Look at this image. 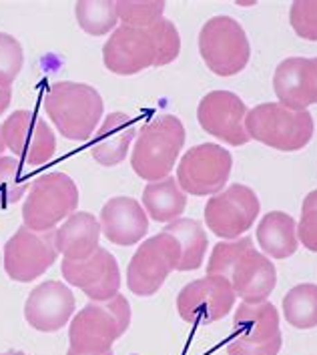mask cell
<instances>
[{"label": "cell", "mask_w": 317, "mask_h": 355, "mask_svg": "<svg viewBox=\"0 0 317 355\" xmlns=\"http://www.w3.org/2000/svg\"><path fill=\"white\" fill-rule=\"evenodd\" d=\"M181 53V37L167 19L147 28L119 26L103 46L105 67L114 75H137L151 67H165Z\"/></svg>", "instance_id": "6da1fadb"}, {"label": "cell", "mask_w": 317, "mask_h": 355, "mask_svg": "<svg viewBox=\"0 0 317 355\" xmlns=\"http://www.w3.org/2000/svg\"><path fill=\"white\" fill-rule=\"evenodd\" d=\"M207 275L225 277L243 303L267 301L277 285L275 265L253 247L251 237L215 245L207 263Z\"/></svg>", "instance_id": "7a4b0ae2"}, {"label": "cell", "mask_w": 317, "mask_h": 355, "mask_svg": "<svg viewBox=\"0 0 317 355\" xmlns=\"http://www.w3.org/2000/svg\"><path fill=\"white\" fill-rule=\"evenodd\" d=\"M131 325V305L117 293L109 301H91L69 327L71 352L78 355H111L112 343Z\"/></svg>", "instance_id": "3957f363"}, {"label": "cell", "mask_w": 317, "mask_h": 355, "mask_svg": "<svg viewBox=\"0 0 317 355\" xmlns=\"http://www.w3.org/2000/svg\"><path fill=\"white\" fill-rule=\"evenodd\" d=\"M44 111L65 139L85 143L98 127L103 98L89 85L60 80L44 96Z\"/></svg>", "instance_id": "277c9868"}, {"label": "cell", "mask_w": 317, "mask_h": 355, "mask_svg": "<svg viewBox=\"0 0 317 355\" xmlns=\"http://www.w3.org/2000/svg\"><path fill=\"white\" fill-rule=\"evenodd\" d=\"M183 145L185 127L177 116L165 114L153 119L139 132L137 143L132 147V171L149 183L165 179L169 177L171 168L175 167Z\"/></svg>", "instance_id": "5b68a950"}, {"label": "cell", "mask_w": 317, "mask_h": 355, "mask_svg": "<svg viewBox=\"0 0 317 355\" xmlns=\"http://www.w3.org/2000/svg\"><path fill=\"white\" fill-rule=\"evenodd\" d=\"M249 139L277 150L303 149L314 137V116L307 111H289L280 103H263L245 114Z\"/></svg>", "instance_id": "8992f818"}, {"label": "cell", "mask_w": 317, "mask_h": 355, "mask_svg": "<svg viewBox=\"0 0 317 355\" xmlns=\"http://www.w3.org/2000/svg\"><path fill=\"white\" fill-rule=\"evenodd\" d=\"M78 189L67 173H46L33 181L22 207L24 227L46 233L55 231L62 219L76 213Z\"/></svg>", "instance_id": "52a82bcc"}, {"label": "cell", "mask_w": 317, "mask_h": 355, "mask_svg": "<svg viewBox=\"0 0 317 355\" xmlns=\"http://www.w3.org/2000/svg\"><path fill=\"white\" fill-rule=\"evenodd\" d=\"M199 53L211 73L233 76L249 62L251 46L243 26L231 17L207 20L199 33Z\"/></svg>", "instance_id": "ba28073f"}, {"label": "cell", "mask_w": 317, "mask_h": 355, "mask_svg": "<svg viewBox=\"0 0 317 355\" xmlns=\"http://www.w3.org/2000/svg\"><path fill=\"white\" fill-rule=\"evenodd\" d=\"M179 263L181 245L171 233L161 231L159 235L141 243V247L135 251L127 269L129 289L139 297L155 295L169 275L179 269Z\"/></svg>", "instance_id": "9c48e42d"}, {"label": "cell", "mask_w": 317, "mask_h": 355, "mask_svg": "<svg viewBox=\"0 0 317 355\" xmlns=\"http://www.w3.org/2000/svg\"><path fill=\"white\" fill-rule=\"evenodd\" d=\"M233 167L231 153L215 143H203L183 155L177 167V183L183 193L205 197L221 193Z\"/></svg>", "instance_id": "30bf717a"}, {"label": "cell", "mask_w": 317, "mask_h": 355, "mask_svg": "<svg viewBox=\"0 0 317 355\" xmlns=\"http://www.w3.org/2000/svg\"><path fill=\"white\" fill-rule=\"evenodd\" d=\"M55 231L38 233L28 227H20L19 231L6 241L4 269L10 279L31 283L55 265L56 257H58Z\"/></svg>", "instance_id": "8fae6325"}, {"label": "cell", "mask_w": 317, "mask_h": 355, "mask_svg": "<svg viewBox=\"0 0 317 355\" xmlns=\"http://www.w3.org/2000/svg\"><path fill=\"white\" fill-rule=\"evenodd\" d=\"M259 215V199L247 185H231L213 195L205 205V223L221 239H239Z\"/></svg>", "instance_id": "7c38bea8"}, {"label": "cell", "mask_w": 317, "mask_h": 355, "mask_svg": "<svg viewBox=\"0 0 317 355\" xmlns=\"http://www.w3.org/2000/svg\"><path fill=\"white\" fill-rule=\"evenodd\" d=\"M6 149L28 167H40L53 161L56 153L55 132L37 112L15 111L2 125Z\"/></svg>", "instance_id": "4fadbf2b"}, {"label": "cell", "mask_w": 317, "mask_h": 355, "mask_svg": "<svg viewBox=\"0 0 317 355\" xmlns=\"http://www.w3.org/2000/svg\"><path fill=\"white\" fill-rule=\"evenodd\" d=\"M235 291L225 277L207 275L191 281L177 297V311L187 323L211 325L223 319L235 305Z\"/></svg>", "instance_id": "5bb4252c"}, {"label": "cell", "mask_w": 317, "mask_h": 355, "mask_svg": "<svg viewBox=\"0 0 317 355\" xmlns=\"http://www.w3.org/2000/svg\"><path fill=\"white\" fill-rule=\"evenodd\" d=\"M245 114H247L245 103L237 94L229 91L207 93L197 109V119L203 131L233 147H239L251 141L245 131Z\"/></svg>", "instance_id": "9a60e30c"}, {"label": "cell", "mask_w": 317, "mask_h": 355, "mask_svg": "<svg viewBox=\"0 0 317 355\" xmlns=\"http://www.w3.org/2000/svg\"><path fill=\"white\" fill-rule=\"evenodd\" d=\"M62 277L85 291L91 301H109L121 289V271L117 259L103 247L85 261H62Z\"/></svg>", "instance_id": "2e32d148"}, {"label": "cell", "mask_w": 317, "mask_h": 355, "mask_svg": "<svg viewBox=\"0 0 317 355\" xmlns=\"http://www.w3.org/2000/svg\"><path fill=\"white\" fill-rule=\"evenodd\" d=\"M75 313V295L60 281H44L31 291L24 303V318L42 334L62 329Z\"/></svg>", "instance_id": "e0dca14e"}, {"label": "cell", "mask_w": 317, "mask_h": 355, "mask_svg": "<svg viewBox=\"0 0 317 355\" xmlns=\"http://www.w3.org/2000/svg\"><path fill=\"white\" fill-rule=\"evenodd\" d=\"M273 91L289 111H307L317 105V73L314 58L291 56L281 60L273 75Z\"/></svg>", "instance_id": "ac0fdd59"}, {"label": "cell", "mask_w": 317, "mask_h": 355, "mask_svg": "<svg viewBox=\"0 0 317 355\" xmlns=\"http://www.w3.org/2000/svg\"><path fill=\"white\" fill-rule=\"evenodd\" d=\"M101 231L114 245L129 247L139 243L147 231L149 219L139 201L131 197H112L101 209Z\"/></svg>", "instance_id": "d6986e66"}, {"label": "cell", "mask_w": 317, "mask_h": 355, "mask_svg": "<svg viewBox=\"0 0 317 355\" xmlns=\"http://www.w3.org/2000/svg\"><path fill=\"white\" fill-rule=\"evenodd\" d=\"M231 339L249 347L281 345L280 313L273 303H241L233 318Z\"/></svg>", "instance_id": "ffe728a7"}, {"label": "cell", "mask_w": 317, "mask_h": 355, "mask_svg": "<svg viewBox=\"0 0 317 355\" xmlns=\"http://www.w3.org/2000/svg\"><path fill=\"white\" fill-rule=\"evenodd\" d=\"M137 135V127L129 114L111 112L98 127L94 135L91 155L103 167H117L127 159L132 139Z\"/></svg>", "instance_id": "44dd1931"}, {"label": "cell", "mask_w": 317, "mask_h": 355, "mask_svg": "<svg viewBox=\"0 0 317 355\" xmlns=\"http://www.w3.org/2000/svg\"><path fill=\"white\" fill-rule=\"evenodd\" d=\"M101 223L91 213H73L62 227H56L55 243L58 253L69 261H85L98 249Z\"/></svg>", "instance_id": "7402d4cb"}, {"label": "cell", "mask_w": 317, "mask_h": 355, "mask_svg": "<svg viewBox=\"0 0 317 355\" xmlns=\"http://www.w3.org/2000/svg\"><path fill=\"white\" fill-rule=\"evenodd\" d=\"M257 241L271 259H287L298 251V225L287 213L271 211L257 227Z\"/></svg>", "instance_id": "603a6c76"}, {"label": "cell", "mask_w": 317, "mask_h": 355, "mask_svg": "<svg viewBox=\"0 0 317 355\" xmlns=\"http://www.w3.org/2000/svg\"><path fill=\"white\" fill-rule=\"evenodd\" d=\"M143 205L151 219L159 223H171L179 219V215L185 211L187 197L173 177H165L161 181H153L145 187Z\"/></svg>", "instance_id": "cb8c5ba5"}, {"label": "cell", "mask_w": 317, "mask_h": 355, "mask_svg": "<svg viewBox=\"0 0 317 355\" xmlns=\"http://www.w3.org/2000/svg\"><path fill=\"white\" fill-rule=\"evenodd\" d=\"M181 245V263L177 271H195L203 265L207 253L205 229L195 219H175L163 229Z\"/></svg>", "instance_id": "d4e9b609"}, {"label": "cell", "mask_w": 317, "mask_h": 355, "mask_svg": "<svg viewBox=\"0 0 317 355\" xmlns=\"http://www.w3.org/2000/svg\"><path fill=\"white\" fill-rule=\"evenodd\" d=\"M283 315L298 329L317 327V285L301 283L283 297Z\"/></svg>", "instance_id": "484cf974"}, {"label": "cell", "mask_w": 317, "mask_h": 355, "mask_svg": "<svg viewBox=\"0 0 317 355\" xmlns=\"http://www.w3.org/2000/svg\"><path fill=\"white\" fill-rule=\"evenodd\" d=\"M33 167L24 165L17 157H0V205L19 203L31 189Z\"/></svg>", "instance_id": "4316f807"}, {"label": "cell", "mask_w": 317, "mask_h": 355, "mask_svg": "<svg viewBox=\"0 0 317 355\" xmlns=\"http://www.w3.org/2000/svg\"><path fill=\"white\" fill-rule=\"evenodd\" d=\"M75 15L80 28L87 35L93 37H103L114 31L119 17H117V8L114 2L109 0H101V2H93V0H85V2H76Z\"/></svg>", "instance_id": "83f0119b"}, {"label": "cell", "mask_w": 317, "mask_h": 355, "mask_svg": "<svg viewBox=\"0 0 317 355\" xmlns=\"http://www.w3.org/2000/svg\"><path fill=\"white\" fill-rule=\"evenodd\" d=\"M117 17L132 28H147L151 24L159 22L165 12V2H114Z\"/></svg>", "instance_id": "f1b7e54d"}, {"label": "cell", "mask_w": 317, "mask_h": 355, "mask_svg": "<svg viewBox=\"0 0 317 355\" xmlns=\"http://www.w3.org/2000/svg\"><path fill=\"white\" fill-rule=\"evenodd\" d=\"M24 62L22 46L15 37L0 33V89H10Z\"/></svg>", "instance_id": "f546056e"}, {"label": "cell", "mask_w": 317, "mask_h": 355, "mask_svg": "<svg viewBox=\"0 0 317 355\" xmlns=\"http://www.w3.org/2000/svg\"><path fill=\"white\" fill-rule=\"evenodd\" d=\"M289 22L293 31L305 40H317V2L316 0H298L291 4Z\"/></svg>", "instance_id": "4dcf8cb0"}, {"label": "cell", "mask_w": 317, "mask_h": 355, "mask_svg": "<svg viewBox=\"0 0 317 355\" xmlns=\"http://www.w3.org/2000/svg\"><path fill=\"white\" fill-rule=\"evenodd\" d=\"M298 235L305 249L317 253V189L303 199Z\"/></svg>", "instance_id": "1f68e13d"}, {"label": "cell", "mask_w": 317, "mask_h": 355, "mask_svg": "<svg viewBox=\"0 0 317 355\" xmlns=\"http://www.w3.org/2000/svg\"><path fill=\"white\" fill-rule=\"evenodd\" d=\"M281 345H263V347H249L237 341H229L227 343V354L229 355H277Z\"/></svg>", "instance_id": "d6a6232c"}, {"label": "cell", "mask_w": 317, "mask_h": 355, "mask_svg": "<svg viewBox=\"0 0 317 355\" xmlns=\"http://www.w3.org/2000/svg\"><path fill=\"white\" fill-rule=\"evenodd\" d=\"M10 96H12V91H10V89H0V114L8 109V105H10Z\"/></svg>", "instance_id": "836d02e7"}, {"label": "cell", "mask_w": 317, "mask_h": 355, "mask_svg": "<svg viewBox=\"0 0 317 355\" xmlns=\"http://www.w3.org/2000/svg\"><path fill=\"white\" fill-rule=\"evenodd\" d=\"M6 149V143H4V135H2V127H0V155Z\"/></svg>", "instance_id": "e575fe53"}, {"label": "cell", "mask_w": 317, "mask_h": 355, "mask_svg": "<svg viewBox=\"0 0 317 355\" xmlns=\"http://www.w3.org/2000/svg\"><path fill=\"white\" fill-rule=\"evenodd\" d=\"M2 355H26L24 352H17V349H10V352H4Z\"/></svg>", "instance_id": "d590c367"}, {"label": "cell", "mask_w": 317, "mask_h": 355, "mask_svg": "<svg viewBox=\"0 0 317 355\" xmlns=\"http://www.w3.org/2000/svg\"><path fill=\"white\" fill-rule=\"evenodd\" d=\"M314 62H316V73H317V58H314Z\"/></svg>", "instance_id": "8d00e7d4"}]
</instances>
